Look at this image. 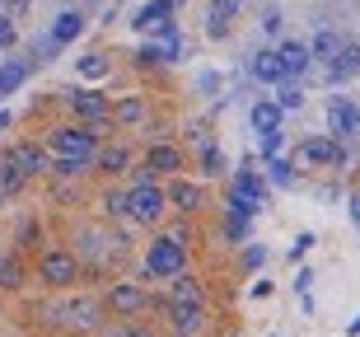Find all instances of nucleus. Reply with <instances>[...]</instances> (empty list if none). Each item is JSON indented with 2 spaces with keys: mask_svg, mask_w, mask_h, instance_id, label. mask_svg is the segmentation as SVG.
Instances as JSON below:
<instances>
[{
  "mask_svg": "<svg viewBox=\"0 0 360 337\" xmlns=\"http://www.w3.org/2000/svg\"><path fill=\"white\" fill-rule=\"evenodd\" d=\"M24 183H28V174L10 160V155H5V160H0V197H14V192L24 188Z\"/></svg>",
  "mask_w": 360,
  "mask_h": 337,
  "instance_id": "26",
  "label": "nucleus"
},
{
  "mask_svg": "<svg viewBox=\"0 0 360 337\" xmlns=\"http://www.w3.org/2000/svg\"><path fill=\"white\" fill-rule=\"evenodd\" d=\"M257 150H262V160H276L281 155V132H262L257 136Z\"/></svg>",
  "mask_w": 360,
  "mask_h": 337,
  "instance_id": "35",
  "label": "nucleus"
},
{
  "mask_svg": "<svg viewBox=\"0 0 360 337\" xmlns=\"http://www.w3.org/2000/svg\"><path fill=\"white\" fill-rule=\"evenodd\" d=\"M351 220H356V229H360V192H351Z\"/></svg>",
  "mask_w": 360,
  "mask_h": 337,
  "instance_id": "44",
  "label": "nucleus"
},
{
  "mask_svg": "<svg viewBox=\"0 0 360 337\" xmlns=\"http://www.w3.org/2000/svg\"><path fill=\"white\" fill-rule=\"evenodd\" d=\"M225 234H229V239H234V243H243V239H248V220H243V216H229Z\"/></svg>",
  "mask_w": 360,
  "mask_h": 337,
  "instance_id": "39",
  "label": "nucleus"
},
{
  "mask_svg": "<svg viewBox=\"0 0 360 337\" xmlns=\"http://www.w3.org/2000/svg\"><path fill=\"white\" fill-rule=\"evenodd\" d=\"M267 178L276 183V188H290V183H295V164L276 155V160H267Z\"/></svg>",
  "mask_w": 360,
  "mask_h": 337,
  "instance_id": "31",
  "label": "nucleus"
},
{
  "mask_svg": "<svg viewBox=\"0 0 360 337\" xmlns=\"http://www.w3.org/2000/svg\"><path fill=\"white\" fill-rule=\"evenodd\" d=\"M66 103H70V113H75L80 122H94V127H98L103 117H112V98H103L98 89H70Z\"/></svg>",
  "mask_w": 360,
  "mask_h": 337,
  "instance_id": "8",
  "label": "nucleus"
},
{
  "mask_svg": "<svg viewBox=\"0 0 360 337\" xmlns=\"http://www.w3.org/2000/svg\"><path fill=\"white\" fill-rule=\"evenodd\" d=\"M10 42H14V19L0 14V47H10Z\"/></svg>",
  "mask_w": 360,
  "mask_h": 337,
  "instance_id": "42",
  "label": "nucleus"
},
{
  "mask_svg": "<svg viewBox=\"0 0 360 337\" xmlns=\"http://www.w3.org/2000/svg\"><path fill=\"white\" fill-rule=\"evenodd\" d=\"M248 70H253L257 84H281V80H285V66H281V52H276V47H271V52L262 47V52L248 61Z\"/></svg>",
  "mask_w": 360,
  "mask_h": 337,
  "instance_id": "15",
  "label": "nucleus"
},
{
  "mask_svg": "<svg viewBox=\"0 0 360 337\" xmlns=\"http://www.w3.org/2000/svg\"><path fill=\"white\" fill-rule=\"evenodd\" d=\"M80 169H89V160H75V155H56V160H52V174L56 178H75Z\"/></svg>",
  "mask_w": 360,
  "mask_h": 337,
  "instance_id": "33",
  "label": "nucleus"
},
{
  "mask_svg": "<svg viewBox=\"0 0 360 337\" xmlns=\"http://www.w3.org/2000/svg\"><path fill=\"white\" fill-rule=\"evenodd\" d=\"M146 272L150 276H183L187 272V243H178L174 234H160V239H150L146 248Z\"/></svg>",
  "mask_w": 360,
  "mask_h": 337,
  "instance_id": "1",
  "label": "nucleus"
},
{
  "mask_svg": "<svg viewBox=\"0 0 360 337\" xmlns=\"http://www.w3.org/2000/svg\"><path fill=\"white\" fill-rule=\"evenodd\" d=\"M314 243H319V239H314V234H309V229H304V234H300V239L290 243V262H300V257H304L309 248H314Z\"/></svg>",
  "mask_w": 360,
  "mask_h": 337,
  "instance_id": "38",
  "label": "nucleus"
},
{
  "mask_svg": "<svg viewBox=\"0 0 360 337\" xmlns=\"http://www.w3.org/2000/svg\"><path fill=\"white\" fill-rule=\"evenodd\" d=\"M61 314H66V324H75V328H98V305H94V300H84V295L70 300Z\"/></svg>",
  "mask_w": 360,
  "mask_h": 337,
  "instance_id": "24",
  "label": "nucleus"
},
{
  "mask_svg": "<svg viewBox=\"0 0 360 337\" xmlns=\"http://www.w3.org/2000/svg\"><path fill=\"white\" fill-rule=\"evenodd\" d=\"M108 310L117 314V319H136V314L150 310V295L136 281H112V291H108Z\"/></svg>",
  "mask_w": 360,
  "mask_h": 337,
  "instance_id": "7",
  "label": "nucleus"
},
{
  "mask_svg": "<svg viewBox=\"0 0 360 337\" xmlns=\"http://www.w3.org/2000/svg\"><path fill=\"white\" fill-rule=\"evenodd\" d=\"M38 272H42V281H47V286L66 291V286L80 281V257L66 253V248H47V253H42V262H38Z\"/></svg>",
  "mask_w": 360,
  "mask_h": 337,
  "instance_id": "5",
  "label": "nucleus"
},
{
  "mask_svg": "<svg viewBox=\"0 0 360 337\" xmlns=\"http://www.w3.org/2000/svg\"><path fill=\"white\" fill-rule=\"evenodd\" d=\"M174 300H187V305H201L206 295H201L197 276H187V272H183V276H174Z\"/></svg>",
  "mask_w": 360,
  "mask_h": 337,
  "instance_id": "30",
  "label": "nucleus"
},
{
  "mask_svg": "<svg viewBox=\"0 0 360 337\" xmlns=\"http://www.w3.org/2000/svg\"><path fill=\"white\" fill-rule=\"evenodd\" d=\"M183 169V150L169 146V141H155L146 150V174H178Z\"/></svg>",
  "mask_w": 360,
  "mask_h": 337,
  "instance_id": "12",
  "label": "nucleus"
},
{
  "mask_svg": "<svg viewBox=\"0 0 360 337\" xmlns=\"http://www.w3.org/2000/svg\"><path fill=\"white\" fill-rule=\"evenodd\" d=\"M42 239V229H38V220L28 216V220H19V243H24V248H33V243Z\"/></svg>",
  "mask_w": 360,
  "mask_h": 337,
  "instance_id": "36",
  "label": "nucleus"
},
{
  "mask_svg": "<svg viewBox=\"0 0 360 337\" xmlns=\"http://www.w3.org/2000/svg\"><path fill=\"white\" fill-rule=\"evenodd\" d=\"M225 28H229V19H225L220 10L206 14V38H225Z\"/></svg>",
  "mask_w": 360,
  "mask_h": 337,
  "instance_id": "37",
  "label": "nucleus"
},
{
  "mask_svg": "<svg viewBox=\"0 0 360 337\" xmlns=\"http://www.w3.org/2000/svg\"><path fill=\"white\" fill-rule=\"evenodd\" d=\"M295 160L314 164V169H337V164H347V150H342L337 136H309V141H300Z\"/></svg>",
  "mask_w": 360,
  "mask_h": 337,
  "instance_id": "4",
  "label": "nucleus"
},
{
  "mask_svg": "<svg viewBox=\"0 0 360 337\" xmlns=\"http://www.w3.org/2000/svg\"><path fill=\"white\" fill-rule=\"evenodd\" d=\"M276 52H281V66H285V75H304V70L314 66V52H309V42H300V38H285Z\"/></svg>",
  "mask_w": 360,
  "mask_h": 337,
  "instance_id": "16",
  "label": "nucleus"
},
{
  "mask_svg": "<svg viewBox=\"0 0 360 337\" xmlns=\"http://www.w3.org/2000/svg\"><path fill=\"white\" fill-rule=\"evenodd\" d=\"M164 211H169V188H160V183L141 178V183L131 188V220H141V225H155Z\"/></svg>",
  "mask_w": 360,
  "mask_h": 337,
  "instance_id": "3",
  "label": "nucleus"
},
{
  "mask_svg": "<svg viewBox=\"0 0 360 337\" xmlns=\"http://www.w3.org/2000/svg\"><path fill=\"white\" fill-rule=\"evenodd\" d=\"M262 262H267V248H262V243H253V248L243 253V267L253 272V267H262Z\"/></svg>",
  "mask_w": 360,
  "mask_h": 337,
  "instance_id": "40",
  "label": "nucleus"
},
{
  "mask_svg": "<svg viewBox=\"0 0 360 337\" xmlns=\"http://www.w3.org/2000/svg\"><path fill=\"white\" fill-rule=\"evenodd\" d=\"M127 164H131V150L127 146H103L94 155V169H98V174H122Z\"/></svg>",
  "mask_w": 360,
  "mask_h": 337,
  "instance_id": "23",
  "label": "nucleus"
},
{
  "mask_svg": "<svg viewBox=\"0 0 360 337\" xmlns=\"http://www.w3.org/2000/svg\"><path fill=\"white\" fill-rule=\"evenodd\" d=\"M328 75H333V80H351V75H360V42H347V47L337 52V61L328 66Z\"/></svg>",
  "mask_w": 360,
  "mask_h": 337,
  "instance_id": "22",
  "label": "nucleus"
},
{
  "mask_svg": "<svg viewBox=\"0 0 360 337\" xmlns=\"http://www.w3.org/2000/svg\"><path fill=\"white\" fill-rule=\"evenodd\" d=\"M24 286V267L19 257H0V291H19Z\"/></svg>",
  "mask_w": 360,
  "mask_h": 337,
  "instance_id": "29",
  "label": "nucleus"
},
{
  "mask_svg": "<svg viewBox=\"0 0 360 337\" xmlns=\"http://www.w3.org/2000/svg\"><path fill=\"white\" fill-rule=\"evenodd\" d=\"M52 150L56 155H75V160H94L98 155V127H52Z\"/></svg>",
  "mask_w": 360,
  "mask_h": 337,
  "instance_id": "2",
  "label": "nucleus"
},
{
  "mask_svg": "<svg viewBox=\"0 0 360 337\" xmlns=\"http://www.w3.org/2000/svg\"><path fill=\"white\" fill-rule=\"evenodd\" d=\"M108 70H112V61H108L103 52H89L80 61V75H89V80H98V75H108Z\"/></svg>",
  "mask_w": 360,
  "mask_h": 337,
  "instance_id": "34",
  "label": "nucleus"
},
{
  "mask_svg": "<svg viewBox=\"0 0 360 337\" xmlns=\"http://www.w3.org/2000/svg\"><path fill=\"white\" fill-rule=\"evenodd\" d=\"M276 103H281L285 113L304 108V84H300V75H285V80L276 84Z\"/></svg>",
  "mask_w": 360,
  "mask_h": 337,
  "instance_id": "25",
  "label": "nucleus"
},
{
  "mask_svg": "<svg viewBox=\"0 0 360 337\" xmlns=\"http://www.w3.org/2000/svg\"><path fill=\"white\" fill-rule=\"evenodd\" d=\"M10 160L24 169L28 178H38V174H52V164H47V155H42L33 141H19V146H10Z\"/></svg>",
  "mask_w": 360,
  "mask_h": 337,
  "instance_id": "17",
  "label": "nucleus"
},
{
  "mask_svg": "<svg viewBox=\"0 0 360 337\" xmlns=\"http://www.w3.org/2000/svg\"><path fill=\"white\" fill-rule=\"evenodd\" d=\"M328 132H333L337 141L360 136V103H351L347 94H333V98H328Z\"/></svg>",
  "mask_w": 360,
  "mask_h": 337,
  "instance_id": "6",
  "label": "nucleus"
},
{
  "mask_svg": "<svg viewBox=\"0 0 360 337\" xmlns=\"http://www.w3.org/2000/svg\"><path fill=\"white\" fill-rule=\"evenodd\" d=\"M47 33H52L61 47H70V42L84 33V14H80V10H61V14L52 19V28H47Z\"/></svg>",
  "mask_w": 360,
  "mask_h": 337,
  "instance_id": "18",
  "label": "nucleus"
},
{
  "mask_svg": "<svg viewBox=\"0 0 360 337\" xmlns=\"http://www.w3.org/2000/svg\"><path fill=\"white\" fill-rule=\"evenodd\" d=\"M169 206L183 211V216H192V211L206 206V192H201L197 183H187V178H174V183H169Z\"/></svg>",
  "mask_w": 360,
  "mask_h": 337,
  "instance_id": "13",
  "label": "nucleus"
},
{
  "mask_svg": "<svg viewBox=\"0 0 360 337\" xmlns=\"http://www.w3.org/2000/svg\"><path fill=\"white\" fill-rule=\"evenodd\" d=\"M201 324H206V305H187V300H169V328H174L178 337H192V333H201Z\"/></svg>",
  "mask_w": 360,
  "mask_h": 337,
  "instance_id": "10",
  "label": "nucleus"
},
{
  "mask_svg": "<svg viewBox=\"0 0 360 337\" xmlns=\"http://www.w3.org/2000/svg\"><path fill=\"white\" fill-rule=\"evenodd\" d=\"M5 127H10V113H5V108H0V132H5Z\"/></svg>",
  "mask_w": 360,
  "mask_h": 337,
  "instance_id": "46",
  "label": "nucleus"
},
{
  "mask_svg": "<svg viewBox=\"0 0 360 337\" xmlns=\"http://www.w3.org/2000/svg\"><path fill=\"white\" fill-rule=\"evenodd\" d=\"M262 28H267V33H276V28H281V14H276V10L262 14Z\"/></svg>",
  "mask_w": 360,
  "mask_h": 337,
  "instance_id": "43",
  "label": "nucleus"
},
{
  "mask_svg": "<svg viewBox=\"0 0 360 337\" xmlns=\"http://www.w3.org/2000/svg\"><path fill=\"white\" fill-rule=\"evenodd\" d=\"M351 337H360V314H356V324H351Z\"/></svg>",
  "mask_w": 360,
  "mask_h": 337,
  "instance_id": "47",
  "label": "nucleus"
},
{
  "mask_svg": "<svg viewBox=\"0 0 360 337\" xmlns=\"http://www.w3.org/2000/svg\"><path fill=\"white\" fill-rule=\"evenodd\" d=\"M174 10H178V0H146V5L136 10V19H131V24L141 28V33H160V28H169V24H174V19H169Z\"/></svg>",
  "mask_w": 360,
  "mask_h": 337,
  "instance_id": "11",
  "label": "nucleus"
},
{
  "mask_svg": "<svg viewBox=\"0 0 360 337\" xmlns=\"http://www.w3.org/2000/svg\"><path fill=\"white\" fill-rule=\"evenodd\" d=\"M201 174H211V178H220L225 174V155H220V146H201Z\"/></svg>",
  "mask_w": 360,
  "mask_h": 337,
  "instance_id": "32",
  "label": "nucleus"
},
{
  "mask_svg": "<svg viewBox=\"0 0 360 337\" xmlns=\"http://www.w3.org/2000/svg\"><path fill=\"white\" fill-rule=\"evenodd\" d=\"M342 47H347V38H342V33H337L333 24H323L319 33H314V42H309V52H314V61H323V66H333Z\"/></svg>",
  "mask_w": 360,
  "mask_h": 337,
  "instance_id": "14",
  "label": "nucleus"
},
{
  "mask_svg": "<svg viewBox=\"0 0 360 337\" xmlns=\"http://www.w3.org/2000/svg\"><path fill=\"white\" fill-rule=\"evenodd\" d=\"M0 257H5V253H0Z\"/></svg>",
  "mask_w": 360,
  "mask_h": 337,
  "instance_id": "49",
  "label": "nucleus"
},
{
  "mask_svg": "<svg viewBox=\"0 0 360 337\" xmlns=\"http://www.w3.org/2000/svg\"><path fill=\"white\" fill-rule=\"evenodd\" d=\"M248 117H253V132H257V136H262V132H281V117H285V108H281L276 98H257Z\"/></svg>",
  "mask_w": 360,
  "mask_h": 337,
  "instance_id": "19",
  "label": "nucleus"
},
{
  "mask_svg": "<svg viewBox=\"0 0 360 337\" xmlns=\"http://www.w3.org/2000/svg\"><path fill=\"white\" fill-rule=\"evenodd\" d=\"M10 5H14V10H28V0H10Z\"/></svg>",
  "mask_w": 360,
  "mask_h": 337,
  "instance_id": "48",
  "label": "nucleus"
},
{
  "mask_svg": "<svg viewBox=\"0 0 360 337\" xmlns=\"http://www.w3.org/2000/svg\"><path fill=\"white\" fill-rule=\"evenodd\" d=\"M211 10H220L225 19H234V14L243 10V0H211Z\"/></svg>",
  "mask_w": 360,
  "mask_h": 337,
  "instance_id": "41",
  "label": "nucleus"
},
{
  "mask_svg": "<svg viewBox=\"0 0 360 337\" xmlns=\"http://www.w3.org/2000/svg\"><path fill=\"white\" fill-rule=\"evenodd\" d=\"M267 183H271V178L257 174V169H234V183H229V188H239L243 197H253V202L267 206Z\"/></svg>",
  "mask_w": 360,
  "mask_h": 337,
  "instance_id": "20",
  "label": "nucleus"
},
{
  "mask_svg": "<svg viewBox=\"0 0 360 337\" xmlns=\"http://www.w3.org/2000/svg\"><path fill=\"white\" fill-rule=\"evenodd\" d=\"M257 211H262V202H253V197H243L239 188H229V192H225V216H243V220H253Z\"/></svg>",
  "mask_w": 360,
  "mask_h": 337,
  "instance_id": "27",
  "label": "nucleus"
},
{
  "mask_svg": "<svg viewBox=\"0 0 360 337\" xmlns=\"http://www.w3.org/2000/svg\"><path fill=\"white\" fill-rule=\"evenodd\" d=\"M112 122H117V127H141V122H146V98L141 94L117 98V103H112Z\"/></svg>",
  "mask_w": 360,
  "mask_h": 337,
  "instance_id": "21",
  "label": "nucleus"
},
{
  "mask_svg": "<svg viewBox=\"0 0 360 337\" xmlns=\"http://www.w3.org/2000/svg\"><path fill=\"white\" fill-rule=\"evenodd\" d=\"M28 61H5V66H0V94H14V89H19V84L28 80Z\"/></svg>",
  "mask_w": 360,
  "mask_h": 337,
  "instance_id": "28",
  "label": "nucleus"
},
{
  "mask_svg": "<svg viewBox=\"0 0 360 337\" xmlns=\"http://www.w3.org/2000/svg\"><path fill=\"white\" fill-rule=\"evenodd\" d=\"M127 337H155V333H150V328H131V333H127Z\"/></svg>",
  "mask_w": 360,
  "mask_h": 337,
  "instance_id": "45",
  "label": "nucleus"
},
{
  "mask_svg": "<svg viewBox=\"0 0 360 337\" xmlns=\"http://www.w3.org/2000/svg\"><path fill=\"white\" fill-rule=\"evenodd\" d=\"M183 56V42H178V24L160 28V33H150L146 47H141V61H178Z\"/></svg>",
  "mask_w": 360,
  "mask_h": 337,
  "instance_id": "9",
  "label": "nucleus"
}]
</instances>
